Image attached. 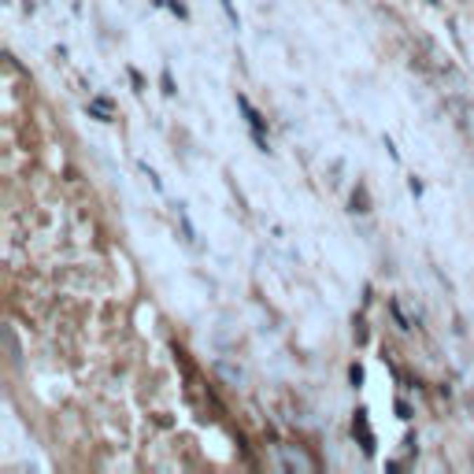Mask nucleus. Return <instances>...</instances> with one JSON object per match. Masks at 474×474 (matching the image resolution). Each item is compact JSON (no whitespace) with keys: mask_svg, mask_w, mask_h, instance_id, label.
Segmentation results:
<instances>
[{"mask_svg":"<svg viewBox=\"0 0 474 474\" xmlns=\"http://www.w3.org/2000/svg\"><path fill=\"white\" fill-rule=\"evenodd\" d=\"M178 219H182V230H186V241H196V230H193V222H189L186 204H178Z\"/></svg>","mask_w":474,"mask_h":474,"instance_id":"6","label":"nucleus"},{"mask_svg":"<svg viewBox=\"0 0 474 474\" xmlns=\"http://www.w3.org/2000/svg\"><path fill=\"white\" fill-rule=\"evenodd\" d=\"M141 170H144V175H149V182H152V189H156V193H160V189H163V182H160V178H156V170H152L149 163H141Z\"/></svg>","mask_w":474,"mask_h":474,"instance_id":"11","label":"nucleus"},{"mask_svg":"<svg viewBox=\"0 0 474 474\" xmlns=\"http://www.w3.org/2000/svg\"><path fill=\"white\" fill-rule=\"evenodd\" d=\"M352 430L360 433V441H363V452L367 456H374V438H371V430H367V412L360 407V412H356V423H352Z\"/></svg>","mask_w":474,"mask_h":474,"instance_id":"2","label":"nucleus"},{"mask_svg":"<svg viewBox=\"0 0 474 474\" xmlns=\"http://www.w3.org/2000/svg\"><path fill=\"white\" fill-rule=\"evenodd\" d=\"M348 381H352V386H363V367H360V363L348 367Z\"/></svg>","mask_w":474,"mask_h":474,"instance_id":"10","label":"nucleus"},{"mask_svg":"<svg viewBox=\"0 0 474 474\" xmlns=\"http://www.w3.org/2000/svg\"><path fill=\"white\" fill-rule=\"evenodd\" d=\"M167 8H170V11H175V15H178V19H189V8H186V4H182V0H167Z\"/></svg>","mask_w":474,"mask_h":474,"instance_id":"9","label":"nucleus"},{"mask_svg":"<svg viewBox=\"0 0 474 474\" xmlns=\"http://www.w3.org/2000/svg\"><path fill=\"white\" fill-rule=\"evenodd\" d=\"M237 108L245 111V118H248V126H252V134H263L267 130V118H263L256 108H252V100H248L245 93H237Z\"/></svg>","mask_w":474,"mask_h":474,"instance_id":"1","label":"nucleus"},{"mask_svg":"<svg viewBox=\"0 0 474 474\" xmlns=\"http://www.w3.org/2000/svg\"><path fill=\"white\" fill-rule=\"evenodd\" d=\"M389 311H393V319H397V326H400V330H412V319H407V315L400 311V304H397V300L389 304Z\"/></svg>","mask_w":474,"mask_h":474,"instance_id":"7","label":"nucleus"},{"mask_svg":"<svg viewBox=\"0 0 474 474\" xmlns=\"http://www.w3.org/2000/svg\"><path fill=\"white\" fill-rule=\"evenodd\" d=\"M407 189H412V196L419 201V196H423V182H419V178H407Z\"/></svg>","mask_w":474,"mask_h":474,"instance_id":"12","label":"nucleus"},{"mask_svg":"<svg viewBox=\"0 0 474 474\" xmlns=\"http://www.w3.org/2000/svg\"><path fill=\"white\" fill-rule=\"evenodd\" d=\"M252 141H256L259 152H271V144H267V137H263V134H252Z\"/></svg>","mask_w":474,"mask_h":474,"instance_id":"13","label":"nucleus"},{"mask_svg":"<svg viewBox=\"0 0 474 474\" xmlns=\"http://www.w3.org/2000/svg\"><path fill=\"white\" fill-rule=\"evenodd\" d=\"M397 415H400V419H412V407H407L404 400H397Z\"/></svg>","mask_w":474,"mask_h":474,"instance_id":"14","label":"nucleus"},{"mask_svg":"<svg viewBox=\"0 0 474 474\" xmlns=\"http://www.w3.org/2000/svg\"><path fill=\"white\" fill-rule=\"evenodd\" d=\"M160 86H163V93L167 97H175L178 89H175V74H170V67H163V74H160Z\"/></svg>","mask_w":474,"mask_h":474,"instance_id":"8","label":"nucleus"},{"mask_svg":"<svg viewBox=\"0 0 474 474\" xmlns=\"http://www.w3.org/2000/svg\"><path fill=\"white\" fill-rule=\"evenodd\" d=\"M130 78H134V86H137V93H141V89H144V78H141V71H134V67H130Z\"/></svg>","mask_w":474,"mask_h":474,"instance_id":"15","label":"nucleus"},{"mask_svg":"<svg viewBox=\"0 0 474 474\" xmlns=\"http://www.w3.org/2000/svg\"><path fill=\"white\" fill-rule=\"evenodd\" d=\"M219 8H222V15L230 19L233 30H241V15H237V8H233V0H219Z\"/></svg>","mask_w":474,"mask_h":474,"instance_id":"5","label":"nucleus"},{"mask_svg":"<svg viewBox=\"0 0 474 474\" xmlns=\"http://www.w3.org/2000/svg\"><path fill=\"white\" fill-rule=\"evenodd\" d=\"M86 111H89V118H97V123H111V100H104V97L93 100Z\"/></svg>","mask_w":474,"mask_h":474,"instance_id":"3","label":"nucleus"},{"mask_svg":"<svg viewBox=\"0 0 474 474\" xmlns=\"http://www.w3.org/2000/svg\"><path fill=\"white\" fill-rule=\"evenodd\" d=\"M352 212H371V201H367V186H360L352 193Z\"/></svg>","mask_w":474,"mask_h":474,"instance_id":"4","label":"nucleus"}]
</instances>
